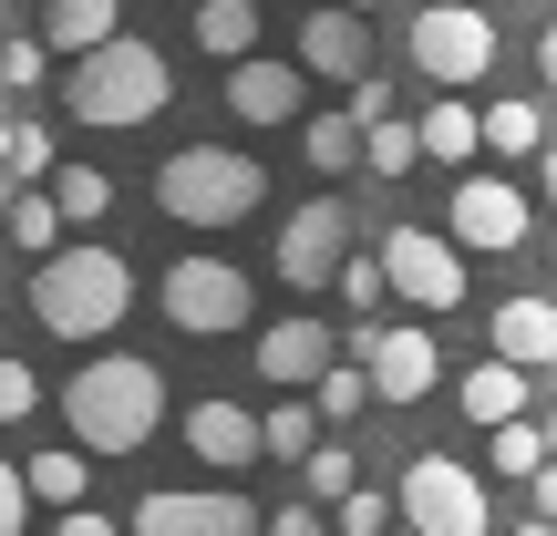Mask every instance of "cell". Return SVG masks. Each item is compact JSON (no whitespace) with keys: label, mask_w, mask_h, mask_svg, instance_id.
Wrapping results in <instances>:
<instances>
[{"label":"cell","mask_w":557,"mask_h":536,"mask_svg":"<svg viewBox=\"0 0 557 536\" xmlns=\"http://www.w3.org/2000/svg\"><path fill=\"white\" fill-rule=\"evenodd\" d=\"M351 259H361V248H351V207H341V197L289 207V227H278V248H269L278 289H341V269H351Z\"/></svg>","instance_id":"ba28073f"},{"label":"cell","mask_w":557,"mask_h":536,"mask_svg":"<svg viewBox=\"0 0 557 536\" xmlns=\"http://www.w3.org/2000/svg\"><path fill=\"white\" fill-rule=\"evenodd\" d=\"M227 114L238 124H310V62H227Z\"/></svg>","instance_id":"8fae6325"},{"label":"cell","mask_w":557,"mask_h":536,"mask_svg":"<svg viewBox=\"0 0 557 536\" xmlns=\"http://www.w3.org/2000/svg\"><path fill=\"white\" fill-rule=\"evenodd\" d=\"M156 310H165V331H186V340H227V331H248L259 289H248V269H227V259H176L156 278Z\"/></svg>","instance_id":"8992f818"},{"label":"cell","mask_w":557,"mask_h":536,"mask_svg":"<svg viewBox=\"0 0 557 536\" xmlns=\"http://www.w3.org/2000/svg\"><path fill=\"white\" fill-rule=\"evenodd\" d=\"M403 536H413V526H403Z\"/></svg>","instance_id":"f907efd6"},{"label":"cell","mask_w":557,"mask_h":536,"mask_svg":"<svg viewBox=\"0 0 557 536\" xmlns=\"http://www.w3.org/2000/svg\"><path fill=\"white\" fill-rule=\"evenodd\" d=\"M444 238H455V248H517V238H527V197H517L506 176H465Z\"/></svg>","instance_id":"4fadbf2b"},{"label":"cell","mask_w":557,"mask_h":536,"mask_svg":"<svg viewBox=\"0 0 557 536\" xmlns=\"http://www.w3.org/2000/svg\"><path fill=\"white\" fill-rule=\"evenodd\" d=\"M156 207L176 227H238V217L269 207V165L238 155V145H176L156 165Z\"/></svg>","instance_id":"277c9868"},{"label":"cell","mask_w":557,"mask_h":536,"mask_svg":"<svg viewBox=\"0 0 557 536\" xmlns=\"http://www.w3.org/2000/svg\"><path fill=\"white\" fill-rule=\"evenodd\" d=\"M299 485H310V506H341V496H361V485H351V444H320V454L299 464Z\"/></svg>","instance_id":"1f68e13d"},{"label":"cell","mask_w":557,"mask_h":536,"mask_svg":"<svg viewBox=\"0 0 557 536\" xmlns=\"http://www.w3.org/2000/svg\"><path fill=\"white\" fill-rule=\"evenodd\" d=\"M124 310H135V269L103 238H73V248H52V259H32V320L52 340H103Z\"/></svg>","instance_id":"7a4b0ae2"},{"label":"cell","mask_w":557,"mask_h":536,"mask_svg":"<svg viewBox=\"0 0 557 536\" xmlns=\"http://www.w3.org/2000/svg\"><path fill=\"white\" fill-rule=\"evenodd\" d=\"M299 62H310V83H372V21L351 11V0H331V11L299 21Z\"/></svg>","instance_id":"7c38bea8"},{"label":"cell","mask_w":557,"mask_h":536,"mask_svg":"<svg viewBox=\"0 0 557 536\" xmlns=\"http://www.w3.org/2000/svg\"><path fill=\"white\" fill-rule=\"evenodd\" d=\"M393 496H403V526L413 536H496V506H485L475 464H455V454H413Z\"/></svg>","instance_id":"52a82bcc"},{"label":"cell","mask_w":557,"mask_h":536,"mask_svg":"<svg viewBox=\"0 0 557 536\" xmlns=\"http://www.w3.org/2000/svg\"><path fill=\"white\" fill-rule=\"evenodd\" d=\"M52 197H62V217H73V227H103V207H114V176H103V165H62Z\"/></svg>","instance_id":"f1b7e54d"},{"label":"cell","mask_w":557,"mask_h":536,"mask_svg":"<svg viewBox=\"0 0 557 536\" xmlns=\"http://www.w3.org/2000/svg\"><path fill=\"white\" fill-rule=\"evenodd\" d=\"M517 536H557V516H527V526H517Z\"/></svg>","instance_id":"7bdbcfd3"},{"label":"cell","mask_w":557,"mask_h":536,"mask_svg":"<svg viewBox=\"0 0 557 536\" xmlns=\"http://www.w3.org/2000/svg\"><path fill=\"white\" fill-rule=\"evenodd\" d=\"M403 52H413V73L434 83V94H475V83L496 73V21H485L475 0H423Z\"/></svg>","instance_id":"5b68a950"},{"label":"cell","mask_w":557,"mask_h":536,"mask_svg":"<svg viewBox=\"0 0 557 536\" xmlns=\"http://www.w3.org/2000/svg\"><path fill=\"white\" fill-rule=\"evenodd\" d=\"M382 269H393V299H413L423 320L465 310V248L434 238V227H393L382 238Z\"/></svg>","instance_id":"30bf717a"},{"label":"cell","mask_w":557,"mask_h":536,"mask_svg":"<svg viewBox=\"0 0 557 536\" xmlns=\"http://www.w3.org/2000/svg\"><path fill=\"white\" fill-rule=\"evenodd\" d=\"M351 11H372V0H351Z\"/></svg>","instance_id":"c3c4849f"},{"label":"cell","mask_w":557,"mask_h":536,"mask_svg":"<svg viewBox=\"0 0 557 536\" xmlns=\"http://www.w3.org/2000/svg\"><path fill=\"white\" fill-rule=\"evenodd\" d=\"M351 114H361V124H393V83H382V73L351 83Z\"/></svg>","instance_id":"74e56055"},{"label":"cell","mask_w":557,"mask_h":536,"mask_svg":"<svg viewBox=\"0 0 557 536\" xmlns=\"http://www.w3.org/2000/svg\"><path fill=\"white\" fill-rule=\"evenodd\" d=\"M361 165H372V176H413V165H423V124H372V145H361Z\"/></svg>","instance_id":"f546056e"},{"label":"cell","mask_w":557,"mask_h":536,"mask_svg":"<svg viewBox=\"0 0 557 536\" xmlns=\"http://www.w3.org/2000/svg\"><path fill=\"white\" fill-rule=\"evenodd\" d=\"M269 536H331V526H320V506H278Z\"/></svg>","instance_id":"f35d334b"},{"label":"cell","mask_w":557,"mask_h":536,"mask_svg":"<svg viewBox=\"0 0 557 536\" xmlns=\"http://www.w3.org/2000/svg\"><path fill=\"white\" fill-rule=\"evenodd\" d=\"M455 402H465V423H485V434H496V423H527V402H537V392H527L517 361H475V372L455 382Z\"/></svg>","instance_id":"ac0fdd59"},{"label":"cell","mask_w":557,"mask_h":536,"mask_svg":"<svg viewBox=\"0 0 557 536\" xmlns=\"http://www.w3.org/2000/svg\"><path fill=\"white\" fill-rule=\"evenodd\" d=\"M124 536H269V516L227 485H156V496L124 516Z\"/></svg>","instance_id":"9c48e42d"},{"label":"cell","mask_w":557,"mask_h":536,"mask_svg":"<svg viewBox=\"0 0 557 536\" xmlns=\"http://www.w3.org/2000/svg\"><path fill=\"white\" fill-rule=\"evenodd\" d=\"M361 145H372V124H361L351 103H341V114H310V124H299V155H310L320 176H351V155H361Z\"/></svg>","instance_id":"7402d4cb"},{"label":"cell","mask_w":557,"mask_h":536,"mask_svg":"<svg viewBox=\"0 0 557 536\" xmlns=\"http://www.w3.org/2000/svg\"><path fill=\"white\" fill-rule=\"evenodd\" d=\"M186 454H207L218 475H238V464L269 454V413H248V402H186Z\"/></svg>","instance_id":"5bb4252c"},{"label":"cell","mask_w":557,"mask_h":536,"mask_svg":"<svg viewBox=\"0 0 557 536\" xmlns=\"http://www.w3.org/2000/svg\"><path fill=\"white\" fill-rule=\"evenodd\" d=\"M320 402H269V464H310L320 454Z\"/></svg>","instance_id":"484cf974"},{"label":"cell","mask_w":557,"mask_h":536,"mask_svg":"<svg viewBox=\"0 0 557 536\" xmlns=\"http://www.w3.org/2000/svg\"><path fill=\"white\" fill-rule=\"evenodd\" d=\"M310 402H320V413H331V423H351L361 402H382V392H372V361H331V372H320V392H310Z\"/></svg>","instance_id":"4dcf8cb0"},{"label":"cell","mask_w":557,"mask_h":536,"mask_svg":"<svg viewBox=\"0 0 557 536\" xmlns=\"http://www.w3.org/2000/svg\"><path fill=\"white\" fill-rule=\"evenodd\" d=\"M0 165H11L21 186H52L62 155H52V124H0Z\"/></svg>","instance_id":"83f0119b"},{"label":"cell","mask_w":557,"mask_h":536,"mask_svg":"<svg viewBox=\"0 0 557 536\" xmlns=\"http://www.w3.org/2000/svg\"><path fill=\"white\" fill-rule=\"evenodd\" d=\"M547 444H557V402H547Z\"/></svg>","instance_id":"bcb514c9"},{"label":"cell","mask_w":557,"mask_h":536,"mask_svg":"<svg viewBox=\"0 0 557 536\" xmlns=\"http://www.w3.org/2000/svg\"><path fill=\"white\" fill-rule=\"evenodd\" d=\"M537 186H547V207H557V145H547V155H537Z\"/></svg>","instance_id":"b9f144b4"},{"label":"cell","mask_w":557,"mask_h":536,"mask_svg":"<svg viewBox=\"0 0 557 536\" xmlns=\"http://www.w3.org/2000/svg\"><path fill=\"white\" fill-rule=\"evenodd\" d=\"M32 496L52 506V516L94 506V454H83V444H62V454H32Z\"/></svg>","instance_id":"cb8c5ba5"},{"label":"cell","mask_w":557,"mask_h":536,"mask_svg":"<svg viewBox=\"0 0 557 536\" xmlns=\"http://www.w3.org/2000/svg\"><path fill=\"white\" fill-rule=\"evenodd\" d=\"M62 423H73L83 454H145L165 434V372L135 351H94L62 382Z\"/></svg>","instance_id":"6da1fadb"},{"label":"cell","mask_w":557,"mask_h":536,"mask_svg":"<svg viewBox=\"0 0 557 536\" xmlns=\"http://www.w3.org/2000/svg\"><path fill=\"white\" fill-rule=\"evenodd\" d=\"M52 536H124L114 516H94V506H73V516H52Z\"/></svg>","instance_id":"ab89813d"},{"label":"cell","mask_w":557,"mask_h":536,"mask_svg":"<svg viewBox=\"0 0 557 536\" xmlns=\"http://www.w3.org/2000/svg\"><path fill=\"white\" fill-rule=\"evenodd\" d=\"M176 11H197V0H176Z\"/></svg>","instance_id":"681fc988"},{"label":"cell","mask_w":557,"mask_h":536,"mask_svg":"<svg viewBox=\"0 0 557 536\" xmlns=\"http://www.w3.org/2000/svg\"><path fill=\"white\" fill-rule=\"evenodd\" d=\"M537 73L557 83V21H547V32H537Z\"/></svg>","instance_id":"60d3db41"},{"label":"cell","mask_w":557,"mask_h":536,"mask_svg":"<svg viewBox=\"0 0 557 536\" xmlns=\"http://www.w3.org/2000/svg\"><path fill=\"white\" fill-rule=\"evenodd\" d=\"M0 278H11V238H0Z\"/></svg>","instance_id":"f6af8a7d"},{"label":"cell","mask_w":557,"mask_h":536,"mask_svg":"<svg viewBox=\"0 0 557 536\" xmlns=\"http://www.w3.org/2000/svg\"><path fill=\"white\" fill-rule=\"evenodd\" d=\"M11 186H21V176H11V165H0V217H11Z\"/></svg>","instance_id":"ee69618b"},{"label":"cell","mask_w":557,"mask_h":536,"mask_svg":"<svg viewBox=\"0 0 557 536\" xmlns=\"http://www.w3.org/2000/svg\"><path fill=\"white\" fill-rule=\"evenodd\" d=\"M32 413H41V382L21 361H0V423H32Z\"/></svg>","instance_id":"8d00e7d4"},{"label":"cell","mask_w":557,"mask_h":536,"mask_svg":"<svg viewBox=\"0 0 557 536\" xmlns=\"http://www.w3.org/2000/svg\"><path fill=\"white\" fill-rule=\"evenodd\" d=\"M124 32V0H52L41 11V41H52L62 62H83V52H103V41Z\"/></svg>","instance_id":"d6986e66"},{"label":"cell","mask_w":557,"mask_h":536,"mask_svg":"<svg viewBox=\"0 0 557 536\" xmlns=\"http://www.w3.org/2000/svg\"><path fill=\"white\" fill-rule=\"evenodd\" d=\"M361 361H372V392H382V402H423V392H434V372H444L423 320H393V331H372V351H361Z\"/></svg>","instance_id":"2e32d148"},{"label":"cell","mask_w":557,"mask_h":536,"mask_svg":"<svg viewBox=\"0 0 557 536\" xmlns=\"http://www.w3.org/2000/svg\"><path fill=\"white\" fill-rule=\"evenodd\" d=\"M547 269H557V238H547Z\"/></svg>","instance_id":"7dc6e473"},{"label":"cell","mask_w":557,"mask_h":536,"mask_svg":"<svg viewBox=\"0 0 557 536\" xmlns=\"http://www.w3.org/2000/svg\"><path fill=\"white\" fill-rule=\"evenodd\" d=\"M496 361H517V372H557V299L537 289H517V299H496Z\"/></svg>","instance_id":"e0dca14e"},{"label":"cell","mask_w":557,"mask_h":536,"mask_svg":"<svg viewBox=\"0 0 557 536\" xmlns=\"http://www.w3.org/2000/svg\"><path fill=\"white\" fill-rule=\"evenodd\" d=\"M331 516H341V536H393L403 526V496H372V485H361V496H341Z\"/></svg>","instance_id":"d6a6232c"},{"label":"cell","mask_w":557,"mask_h":536,"mask_svg":"<svg viewBox=\"0 0 557 536\" xmlns=\"http://www.w3.org/2000/svg\"><path fill=\"white\" fill-rule=\"evenodd\" d=\"M0 238H11L21 259H52V248H73V217H62V197H52V186H41V197L21 186V197H11V217H0Z\"/></svg>","instance_id":"44dd1931"},{"label":"cell","mask_w":557,"mask_h":536,"mask_svg":"<svg viewBox=\"0 0 557 536\" xmlns=\"http://www.w3.org/2000/svg\"><path fill=\"white\" fill-rule=\"evenodd\" d=\"M341 299H351V320L393 299V269H382V248H372V259H351V269H341Z\"/></svg>","instance_id":"e575fe53"},{"label":"cell","mask_w":557,"mask_h":536,"mask_svg":"<svg viewBox=\"0 0 557 536\" xmlns=\"http://www.w3.org/2000/svg\"><path fill=\"white\" fill-rule=\"evenodd\" d=\"M52 83V41H0V94H32Z\"/></svg>","instance_id":"836d02e7"},{"label":"cell","mask_w":557,"mask_h":536,"mask_svg":"<svg viewBox=\"0 0 557 536\" xmlns=\"http://www.w3.org/2000/svg\"><path fill=\"white\" fill-rule=\"evenodd\" d=\"M485 145H496V155H547V114H537V103H517V94L485 103Z\"/></svg>","instance_id":"4316f807"},{"label":"cell","mask_w":557,"mask_h":536,"mask_svg":"<svg viewBox=\"0 0 557 536\" xmlns=\"http://www.w3.org/2000/svg\"><path fill=\"white\" fill-rule=\"evenodd\" d=\"M423 124V155L434 165H475L485 155V103H465V94H434V114H413Z\"/></svg>","instance_id":"ffe728a7"},{"label":"cell","mask_w":557,"mask_h":536,"mask_svg":"<svg viewBox=\"0 0 557 536\" xmlns=\"http://www.w3.org/2000/svg\"><path fill=\"white\" fill-rule=\"evenodd\" d=\"M485 464H496L506 485H537L557 464V444H547V423H496V434H485Z\"/></svg>","instance_id":"d4e9b609"},{"label":"cell","mask_w":557,"mask_h":536,"mask_svg":"<svg viewBox=\"0 0 557 536\" xmlns=\"http://www.w3.org/2000/svg\"><path fill=\"white\" fill-rule=\"evenodd\" d=\"M331 320H269L259 331V372H269V392H320V372H331Z\"/></svg>","instance_id":"9a60e30c"},{"label":"cell","mask_w":557,"mask_h":536,"mask_svg":"<svg viewBox=\"0 0 557 536\" xmlns=\"http://www.w3.org/2000/svg\"><path fill=\"white\" fill-rule=\"evenodd\" d=\"M165 94H176V62L156 52V41L114 32L103 52H83L73 73H62V114L94 124V135H124V124H156Z\"/></svg>","instance_id":"3957f363"},{"label":"cell","mask_w":557,"mask_h":536,"mask_svg":"<svg viewBox=\"0 0 557 536\" xmlns=\"http://www.w3.org/2000/svg\"><path fill=\"white\" fill-rule=\"evenodd\" d=\"M197 52L248 62L259 52V0H197Z\"/></svg>","instance_id":"603a6c76"},{"label":"cell","mask_w":557,"mask_h":536,"mask_svg":"<svg viewBox=\"0 0 557 536\" xmlns=\"http://www.w3.org/2000/svg\"><path fill=\"white\" fill-rule=\"evenodd\" d=\"M32 464H11V454H0V536H21V526H32Z\"/></svg>","instance_id":"d590c367"}]
</instances>
